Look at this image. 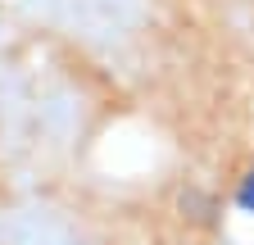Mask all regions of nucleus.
I'll list each match as a JSON object with an SVG mask.
<instances>
[{
	"label": "nucleus",
	"instance_id": "obj_1",
	"mask_svg": "<svg viewBox=\"0 0 254 245\" xmlns=\"http://www.w3.org/2000/svg\"><path fill=\"white\" fill-rule=\"evenodd\" d=\"M241 204H245V209H254V177L245 182V191H241Z\"/></svg>",
	"mask_w": 254,
	"mask_h": 245
}]
</instances>
